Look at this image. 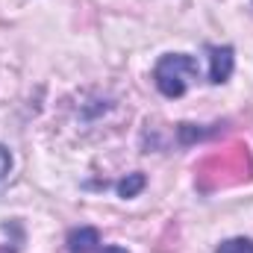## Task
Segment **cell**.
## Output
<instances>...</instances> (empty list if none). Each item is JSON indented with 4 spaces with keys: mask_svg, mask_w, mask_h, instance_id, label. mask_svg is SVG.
Here are the masks:
<instances>
[{
    "mask_svg": "<svg viewBox=\"0 0 253 253\" xmlns=\"http://www.w3.org/2000/svg\"><path fill=\"white\" fill-rule=\"evenodd\" d=\"M200 77V65L189 53H165L153 68V83L165 97H183L191 80Z\"/></svg>",
    "mask_w": 253,
    "mask_h": 253,
    "instance_id": "1",
    "label": "cell"
},
{
    "mask_svg": "<svg viewBox=\"0 0 253 253\" xmlns=\"http://www.w3.org/2000/svg\"><path fill=\"white\" fill-rule=\"evenodd\" d=\"M215 253H253V242L251 239H227L224 245H218Z\"/></svg>",
    "mask_w": 253,
    "mask_h": 253,
    "instance_id": "5",
    "label": "cell"
},
{
    "mask_svg": "<svg viewBox=\"0 0 253 253\" xmlns=\"http://www.w3.org/2000/svg\"><path fill=\"white\" fill-rule=\"evenodd\" d=\"M68 251L71 253H126L115 245H100V233L94 227H77L68 233Z\"/></svg>",
    "mask_w": 253,
    "mask_h": 253,
    "instance_id": "2",
    "label": "cell"
},
{
    "mask_svg": "<svg viewBox=\"0 0 253 253\" xmlns=\"http://www.w3.org/2000/svg\"><path fill=\"white\" fill-rule=\"evenodd\" d=\"M9 171H12V153L0 144V183L9 177Z\"/></svg>",
    "mask_w": 253,
    "mask_h": 253,
    "instance_id": "6",
    "label": "cell"
},
{
    "mask_svg": "<svg viewBox=\"0 0 253 253\" xmlns=\"http://www.w3.org/2000/svg\"><path fill=\"white\" fill-rule=\"evenodd\" d=\"M141 189H144V174H129L126 180L118 183V194L121 197H135Z\"/></svg>",
    "mask_w": 253,
    "mask_h": 253,
    "instance_id": "4",
    "label": "cell"
},
{
    "mask_svg": "<svg viewBox=\"0 0 253 253\" xmlns=\"http://www.w3.org/2000/svg\"><path fill=\"white\" fill-rule=\"evenodd\" d=\"M233 47L230 44H224V47H209V83H215V85H221V83H227L230 80V74H233Z\"/></svg>",
    "mask_w": 253,
    "mask_h": 253,
    "instance_id": "3",
    "label": "cell"
}]
</instances>
